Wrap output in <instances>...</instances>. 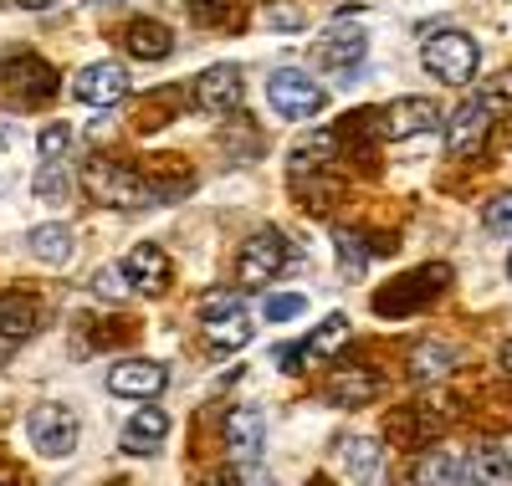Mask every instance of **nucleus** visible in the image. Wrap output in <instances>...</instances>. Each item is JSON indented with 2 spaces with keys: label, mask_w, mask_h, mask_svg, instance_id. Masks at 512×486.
<instances>
[{
  "label": "nucleus",
  "mask_w": 512,
  "mask_h": 486,
  "mask_svg": "<svg viewBox=\"0 0 512 486\" xmlns=\"http://www.w3.org/2000/svg\"><path fill=\"white\" fill-rule=\"evenodd\" d=\"M420 62H425V72L441 77L446 87H466V82L477 77V67H482V47H477V41L466 36V31L446 26V31H431V36H425Z\"/></svg>",
  "instance_id": "obj_1"
},
{
  "label": "nucleus",
  "mask_w": 512,
  "mask_h": 486,
  "mask_svg": "<svg viewBox=\"0 0 512 486\" xmlns=\"http://www.w3.org/2000/svg\"><path fill=\"white\" fill-rule=\"evenodd\" d=\"M267 103H272V113H277V118L303 123V118H318V113H323L328 93H323V82H313L308 72L282 67V72H272V77H267Z\"/></svg>",
  "instance_id": "obj_2"
},
{
  "label": "nucleus",
  "mask_w": 512,
  "mask_h": 486,
  "mask_svg": "<svg viewBox=\"0 0 512 486\" xmlns=\"http://www.w3.org/2000/svg\"><path fill=\"white\" fill-rule=\"evenodd\" d=\"M451 282V267H415V272H405L400 282H390L384 292H374V313H384V318H405V313H415L420 302H431L441 287Z\"/></svg>",
  "instance_id": "obj_3"
},
{
  "label": "nucleus",
  "mask_w": 512,
  "mask_h": 486,
  "mask_svg": "<svg viewBox=\"0 0 512 486\" xmlns=\"http://www.w3.org/2000/svg\"><path fill=\"white\" fill-rule=\"evenodd\" d=\"M200 323H205V338L210 348H246L251 343V318H246V302L241 292H210L200 302Z\"/></svg>",
  "instance_id": "obj_4"
},
{
  "label": "nucleus",
  "mask_w": 512,
  "mask_h": 486,
  "mask_svg": "<svg viewBox=\"0 0 512 486\" xmlns=\"http://www.w3.org/2000/svg\"><path fill=\"white\" fill-rule=\"evenodd\" d=\"M82 180H88V195L103 200V205H149V190H144V174L128 169L118 159H88L82 169Z\"/></svg>",
  "instance_id": "obj_5"
},
{
  "label": "nucleus",
  "mask_w": 512,
  "mask_h": 486,
  "mask_svg": "<svg viewBox=\"0 0 512 486\" xmlns=\"http://www.w3.org/2000/svg\"><path fill=\"white\" fill-rule=\"evenodd\" d=\"M487 134H492V98L487 93L466 98L446 118V149H451V159H477L482 144H487Z\"/></svg>",
  "instance_id": "obj_6"
},
{
  "label": "nucleus",
  "mask_w": 512,
  "mask_h": 486,
  "mask_svg": "<svg viewBox=\"0 0 512 486\" xmlns=\"http://www.w3.org/2000/svg\"><path fill=\"white\" fill-rule=\"evenodd\" d=\"M77 415L67 410V405H36L31 415H26V435H31V446L41 451V456H52V461H62V456H72L77 451Z\"/></svg>",
  "instance_id": "obj_7"
},
{
  "label": "nucleus",
  "mask_w": 512,
  "mask_h": 486,
  "mask_svg": "<svg viewBox=\"0 0 512 486\" xmlns=\"http://www.w3.org/2000/svg\"><path fill=\"white\" fill-rule=\"evenodd\" d=\"M287 267V236L282 231H256L246 246H241V261H236V277H241V287H267L277 272Z\"/></svg>",
  "instance_id": "obj_8"
},
{
  "label": "nucleus",
  "mask_w": 512,
  "mask_h": 486,
  "mask_svg": "<svg viewBox=\"0 0 512 486\" xmlns=\"http://www.w3.org/2000/svg\"><path fill=\"white\" fill-rule=\"evenodd\" d=\"M0 77H6V98L16 108H36V103H47L52 98V67L31 57V52H16L0 62Z\"/></svg>",
  "instance_id": "obj_9"
},
{
  "label": "nucleus",
  "mask_w": 512,
  "mask_h": 486,
  "mask_svg": "<svg viewBox=\"0 0 512 486\" xmlns=\"http://www.w3.org/2000/svg\"><path fill=\"white\" fill-rule=\"evenodd\" d=\"M241 93H246V82H241V67L231 62H216V67H205L195 77V108L205 118H226L241 108Z\"/></svg>",
  "instance_id": "obj_10"
},
{
  "label": "nucleus",
  "mask_w": 512,
  "mask_h": 486,
  "mask_svg": "<svg viewBox=\"0 0 512 486\" xmlns=\"http://www.w3.org/2000/svg\"><path fill=\"white\" fill-rule=\"evenodd\" d=\"M72 98L88 108H113L128 98V67L123 62H88L72 77Z\"/></svg>",
  "instance_id": "obj_11"
},
{
  "label": "nucleus",
  "mask_w": 512,
  "mask_h": 486,
  "mask_svg": "<svg viewBox=\"0 0 512 486\" xmlns=\"http://www.w3.org/2000/svg\"><path fill=\"white\" fill-rule=\"evenodd\" d=\"M169 389V369L159 359H123L108 369V394L118 400H159Z\"/></svg>",
  "instance_id": "obj_12"
},
{
  "label": "nucleus",
  "mask_w": 512,
  "mask_h": 486,
  "mask_svg": "<svg viewBox=\"0 0 512 486\" xmlns=\"http://www.w3.org/2000/svg\"><path fill=\"white\" fill-rule=\"evenodd\" d=\"M379 123V139H415V134H431V128L441 123V108L431 103V98H400V103H390L384 113H374Z\"/></svg>",
  "instance_id": "obj_13"
},
{
  "label": "nucleus",
  "mask_w": 512,
  "mask_h": 486,
  "mask_svg": "<svg viewBox=\"0 0 512 486\" xmlns=\"http://www.w3.org/2000/svg\"><path fill=\"white\" fill-rule=\"evenodd\" d=\"M221 435H226V451L236 461H256V456H262V446H267V415L256 410V405H231Z\"/></svg>",
  "instance_id": "obj_14"
},
{
  "label": "nucleus",
  "mask_w": 512,
  "mask_h": 486,
  "mask_svg": "<svg viewBox=\"0 0 512 486\" xmlns=\"http://www.w3.org/2000/svg\"><path fill=\"white\" fill-rule=\"evenodd\" d=\"M364 52H369V36H364L359 26H333V31L318 41V62H323L328 72H338V82H354Z\"/></svg>",
  "instance_id": "obj_15"
},
{
  "label": "nucleus",
  "mask_w": 512,
  "mask_h": 486,
  "mask_svg": "<svg viewBox=\"0 0 512 486\" xmlns=\"http://www.w3.org/2000/svg\"><path fill=\"white\" fill-rule=\"evenodd\" d=\"M123 277H128V287H134V292L159 297V292L169 287V256H164L154 241H139L134 251L123 256Z\"/></svg>",
  "instance_id": "obj_16"
},
{
  "label": "nucleus",
  "mask_w": 512,
  "mask_h": 486,
  "mask_svg": "<svg viewBox=\"0 0 512 486\" xmlns=\"http://www.w3.org/2000/svg\"><path fill=\"white\" fill-rule=\"evenodd\" d=\"M164 440H169V410H159V405H139L134 415H128V425H123V451L154 456Z\"/></svg>",
  "instance_id": "obj_17"
},
{
  "label": "nucleus",
  "mask_w": 512,
  "mask_h": 486,
  "mask_svg": "<svg viewBox=\"0 0 512 486\" xmlns=\"http://www.w3.org/2000/svg\"><path fill=\"white\" fill-rule=\"evenodd\" d=\"M507 476H512V456L492 446V440L461 456V486H507Z\"/></svg>",
  "instance_id": "obj_18"
},
{
  "label": "nucleus",
  "mask_w": 512,
  "mask_h": 486,
  "mask_svg": "<svg viewBox=\"0 0 512 486\" xmlns=\"http://www.w3.org/2000/svg\"><path fill=\"white\" fill-rule=\"evenodd\" d=\"M118 41L128 47V57H139V62H164L169 52H175V36H169V26H159V21H149V16L128 21Z\"/></svg>",
  "instance_id": "obj_19"
},
{
  "label": "nucleus",
  "mask_w": 512,
  "mask_h": 486,
  "mask_svg": "<svg viewBox=\"0 0 512 486\" xmlns=\"http://www.w3.org/2000/svg\"><path fill=\"white\" fill-rule=\"evenodd\" d=\"M374 394H379V374H374V369H359V364L333 369V379H328V400H333V405H344V410L369 405Z\"/></svg>",
  "instance_id": "obj_20"
},
{
  "label": "nucleus",
  "mask_w": 512,
  "mask_h": 486,
  "mask_svg": "<svg viewBox=\"0 0 512 486\" xmlns=\"http://www.w3.org/2000/svg\"><path fill=\"white\" fill-rule=\"evenodd\" d=\"M344 471H349L354 486H379V476H384V446H379L374 435H349L344 440Z\"/></svg>",
  "instance_id": "obj_21"
},
{
  "label": "nucleus",
  "mask_w": 512,
  "mask_h": 486,
  "mask_svg": "<svg viewBox=\"0 0 512 486\" xmlns=\"http://www.w3.org/2000/svg\"><path fill=\"white\" fill-rule=\"evenodd\" d=\"M451 369H456V348H451V343L425 338V343L410 348V379H415V384H436V379H446Z\"/></svg>",
  "instance_id": "obj_22"
},
{
  "label": "nucleus",
  "mask_w": 512,
  "mask_h": 486,
  "mask_svg": "<svg viewBox=\"0 0 512 486\" xmlns=\"http://www.w3.org/2000/svg\"><path fill=\"white\" fill-rule=\"evenodd\" d=\"M36 323H41V302L36 297H26V292H6V297H0V338L21 343V338L36 333Z\"/></svg>",
  "instance_id": "obj_23"
},
{
  "label": "nucleus",
  "mask_w": 512,
  "mask_h": 486,
  "mask_svg": "<svg viewBox=\"0 0 512 486\" xmlns=\"http://www.w3.org/2000/svg\"><path fill=\"white\" fill-rule=\"evenodd\" d=\"M26 241H31V256H36V261H47V267H67L72 251H77L72 231H67V226H57V220H52V226H36Z\"/></svg>",
  "instance_id": "obj_24"
},
{
  "label": "nucleus",
  "mask_w": 512,
  "mask_h": 486,
  "mask_svg": "<svg viewBox=\"0 0 512 486\" xmlns=\"http://www.w3.org/2000/svg\"><path fill=\"white\" fill-rule=\"evenodd\" d=\"M415 486H461V456L456 451H425L415 461Z\"/></svg>",
  "instance_id": "obj_25"
},
{
  "label": "nucleus",
  "mask_w": 512,
  "mask_h": 486,
  "mask_svg": "<svg viewBox=\"0 0 512 486\" xmlns=\"http://www.w3.org/2000/svg\"><path fill=\"white\" fill-rule=\"evenodd\" d=\"M333 154H338V134H313V139H303V144L292 149V180H297V174H323Z\"/></svg>",
  "instance_id": "obj_26"
},
{
  "label": "nucleus",
  "mask_w": 512,
  "mask_h": 486,
  "mask_svg": "<svg viewBox=\"0 0 512 486\" xmlns=\"http://www.w3.org/2000/svg\"><path fill=\"white\" fill-rule=\"evenodd\" d=\"M333 251H338V261H344V277L359 282V277H364V261H369L364 236H359V231H333Z\"/></svg>",
  "instance_id": "obj_27"
},
{
  "label": "nucleus",
  "mask_w": 512,
  "mask_h": 486,
  "mask_svg": "<svg viewBox=\"0 0 512 486\" xmlns=\"http://www.w3.org/2000/svg\"><path fill=\"white\" fill-rule=\"evenodd\" d=\"M31 195L41 205H67V169L62 164H41L36 180H31Z\"/></svg>",
  "instance_id": "obj_28"
},
{
  "label": "nucleus",
  "mask_w": 512,
  "mask_h": 486,
  "mask_svg": "<svg viewBox=\"0 0 512 486\" xmlns=\"http://www.w3.org/2000/svg\"><path fill=\"white\" fill-rule=\"evenodd\" d=\"M226 154L236 159V164H251V154H262V134H256L251 123H236V128H226Z\"/></svg>",
  "instance_id": "obj_29"
},
{
  "label": "nucleus",
  "mask_w": 512,
  "mask_h": 486,
  "mask_svg": "<svg viewBox=\"0 0 512 486\" xmlns=\"http://www.w3.org/2000/svg\"><path fill=\"white\" fill-rule=\"evenodd\" d=\"M303 313H308V297H303V292H277V297H267V307H262L267 323H292V318H303Z\"/></svg>",
  "instance_id": "obj_30"
},
{
  "label": "nucleus",
  "mask_w": 512,
  "mask_h": 486,
  "mask_svg": "<svg viewBox=\"0 0 512 486\" xmlns=\"http://www.w3.org/2000/svg\"><path fill=\"white\" fill-rule=\"evenodd\" d=\"M93 292H98L103 302H128V292H134V287H128L123 267H98V272H93Z\"/></svg>",
  "instance_id": "obj_31"
},
{
  "label": "nucleus",
  "mask_w": 512,
  "mask_h": 486,
  "mask_svg": "<svg viewBox=\"0 0 512 486\" xmlns=\"http://www.w3.org/2000/svg\"><path fill=\"white\" fill-rule=\"evenodd\" d=\"M482 226H487V231H497V236H512V190L487 200V210H482Z\"/></svg>",
  "instance_id": "obj_32"
},
{
  "label": "nucleus",
  "mask_w": 512,
  "mask_h": 486,
  "mask_svg": "<svg viewBox=\"0 0 512 486\" xmlns=\"http://www.w3.org/2000/svg\"><path fill=\"white\" fill-rule=\"evenodd\" d=\"M41 159L47 164H62V154H67V144H72V128L67 123H52V128H41Z\"/></svg>",
  "instance_id": "obj_33"
},
{
  "label": "nucleus",
  "mask_w": 512,
  "mask_h": 486,
  "mask_svg": "<svg viewBox=\"0 0 512 486\" xmlns=\"http://www.w3.org/2000/svg\"><path fill=\"white\" fill-rule=\"evenodd\" d=\"M205 486H246V476L236 466H216V471L205 476Z\"/></svg>",
  "instance_id": "obj_34"
},
{
  "label": "nucleus",
  "mask_w": 512,
  "mask_h": 486,
  "mask_svg": "<svg viewBox=\"0 0 512 486\" xmlns=\"http://www.w3.org/2000/svg\"><path fill=\"white\" fill-rule=\"evenodd\" d=\"M487 98H492V108H497V103H512V67L492 82V93H487Z\"/></svg>",
  "instance_id": "obj_35"
},
{
  "label": "nucleus",
  "mask_w": 512,
  "mask_h": 486,
  "mask_svg": "<svg viewBox=\"0 0 512 486\" xmlns=\"http://www.w3.org/2000/svg\"><path fill=\"white\" fill-rule=\"evenodd\" d=\"M272 26H282V31H297V26H303V11H287V6H277V11H272Z\"/></svg>",
  "instance_id": "obj_36"
},
{
  "label": "nucleus",
  "mask_w": 512,
  "mask_h": 486,
  "mask_svg": "<svg viewBox=\"0 0 512 486\" xmlns=\"http://www.w3.org/2000/svg\"><path fill=\"white\" fill-rule=\"evenodd\" d=\"M16 6H21V11H52L57 0H16Z\"/></svg>",
  "instance_id": "obj_37"
},
{
  "label": "nucleus",
  "mask_w": 512,
  "mask_h": 486,
  "mask_svg": "<svg viewBox=\"0 0 512 486\" xmlns=\"http://www.w3.org/2000/svg\"><path fill=\"white\" fill-rule=\"evenodd\" d=\"M502 369H507V374H512V338H507V343H502Z\"/></svg>",
  "instance_id": "obj_38"
},
{
  "label": "nucleus",
  "mask_w": 512,
  "mask_h": 486,
  "mask_svg": "<svg viewBox=\"0 0 512 486\" xmlns=\"http://www.w3.org/2000/svg\"><path fill=\"white\" fill-rule=\"evenodd\" d=\"M507 277H512V256H507Z\"/></svg>",
  "instance_id": "obj_39"
},
{
  "label": "nucleus",
  "mask_w": 512,
  "mask_h": 486,
  "mask_svg": "<svg viewBox=\"0 0 512 486\" xmlns=\"http://www.w3.org/2000/svg\"><path fill=\"white\" fill-rule=\"evenodd\" d=\"M313 486H328V481H323V476H318V481H313Z\"/></svg>",
  "instance_id": "obj_40"
},
{
  "label": "nucleus",
  "mask_w": 512,
  "mask_h": 486,
  "mask_svg": "<svg viewBox=\"0 0 512 486\" xmlns=\"http://www.w3.org/2000/svg\"><path fill=\"white\" fill-rule=\"evenodd\" d=\"M0 486H6V481H0Z\"/></svg>",
  "instance_id": "obj_41"
}]
</instances>
